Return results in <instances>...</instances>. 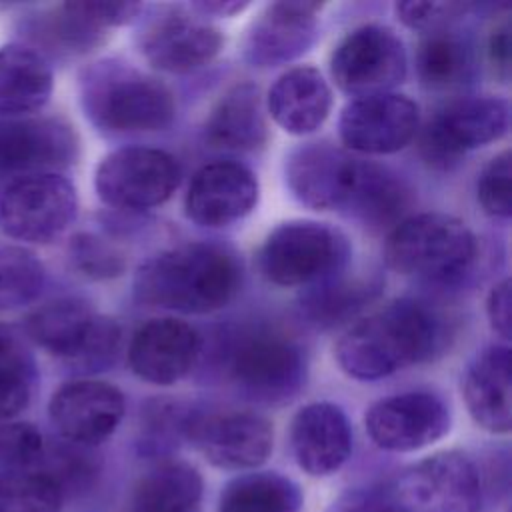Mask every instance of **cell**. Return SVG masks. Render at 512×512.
I'll use <instances>...</instances> for the list:
<instances>
[{
  "mask_svg": "<svg viewBox=\"0 0 512 512\" xmlns=\"http://www.w3.org/2000/svg\"><path fill=\"white\" fill-rule=\"evenodd\" d=\"M286 182L304 206L344 212L372 230L398 224L410 206V188L398 174L324 142L288 156Z\"/></svg>",
  "mask_w": 512,
  "mask_h": 512,
  "instance_id": "obj_1",
  "label": "cell"
},
{
  "mask_svg": "<svg viewBox=\"0 0 512 512\" xmlns=\"http://www.w3.org/2000/svg\"><path fill=\"white\" fill-rule=\"evenodd\" d=\"M444 324L416 300H396L356 322L336 344V360L354 380H380L432 358L444 344Z\"/></svg>",
  "mask_w": 512,
  "mask_h": 512,
  "instance_id": "obj_2",
  "label": "cell"
},
{
  "mask_svg": "<svg viewBox=\"0 0 512 512\" xmlns=\"http://www.w3.org/2000/svg\"><path fill=\"white\" fill-rule=\"evenodd\" d=\"M242 266L236 254L210 242L182 244L148 258L136 272L134 294L142 304L182 314H206L238 292Z\"/></svg>",
  "mask_w": 512,
  "mask_h": 512,
  "instance_id": "obj_3",
  "label": "cell"
},
{
  "mask_svg": "<svg viewBox=\"0 0 512 512\" xmlns=\"http://www.w3.org/2000/svg\"><path fill=\"white\" fill-rule=\"evenodd\" d=\"M80 104L86 118L108 134L158 132L176 116L174 96L164 82L116 58L84 68Z\"/></svg>",
  "mask_w": 512,
  "mask_h": 512,
  "instance_id": "obj_4",
  "label": "cell"
},
{
  "mask_svg": "<svg viewBox=\"0 0 512 512\" xmlns=\"http://www.w3.org/2000/svg\"><path fill=\"white\" fill-rule=\"evenodd\" d=\"M224 372L244 398L280 406L304 388L306 354L286 332L266 326L246 328L228 340Z\"/></svg>",
  "mask_w": 512,
  "mask_h": 512,
  "instance_id": "obj_5",
  "label": "cell"
},
{
  "mask_svg": "<svg viewBox=\"0 0 512 512\" xmlns=\"http://www.w3.org/2000/svg\"><path fill=\"white\" fill-rule=\"evenodd\" d=\"M476 256L472 230L456 216L424 212L400 220L386 240L392 270L428 282L460 278Z\"/></svg>",
  "mask_w": 512,
  "mask_h": 512,
  "instance_id": "obj_6",
  "label": "cell"
},
{
  "mask_svg": "<svg viewBox=\"0 0 512 512\" xmlns=\"http://www.w3.org/2000/svg\"><path fill=\"white\" fill-rule=\"evenodd\" d=\"M28 336L46 352L82 370H102L120 348V328L80 298H58L26 320Z\"/></svg>",
  "mask_w": 512,
  "mask_h": 512,
  "instance_id": "obj_7",
  "label": "cell"
},
{
  "mask_svg": "<svg viewBox=\"0 0 512 512\" xmlns=\"http://www.w3.org/2000/svg\"><path fill=\"white\" fill-rule=\"evenodd\" d=\"M348 256L350 246L336 228L312 220H290L268 234L258 252V266L272 284L312 286L336 276Z\"/></svg>",
  "mask_w": 512,
  "mask_h": 512,
  "instance_id": "obj_8",
  "label": "cell"
},
{
  "mask_svg": "<svg viewBox=\"0 0 512 512\" xmlns=\"http://www.w3.org/2000/svg\"><path fill=\"white\" fill-rule=\"evenodd\" d=\"M396 512H480L482 474L462 452H438L386 484Z\"/></svg>",
  "mask_w": 512,
  "mask_h": 512,
  "instance_id": "obj_9",
  "label": "cell"
},
{
  "mask_svg": "<svg viewBox=\"0 0 512 512\" xmlns=\"http://www.w3.org/2000/svg\"><path fill=\"white\" fill-rule=\"evenodd\" d=\"M76 210V190L58 172L20 176L6 186L0 198L4 232L28 244L58 238L74 222Z\"/></svg>",
  "mask_w": 512,
  "mask_h": 512,
  "instance_id": "obj_10",
  "label": "cell"
},
{
  "mask_svg": "<svg viewBox=\"0 0 512 512\" xmlns=\"http://www.w3.org/2000/svg\"><path fill=\"white\" fill-rule=\"evenodd\" d=\"M180 182L176 158L158 148L128 146L108 154L96 168L94 188L102 202L122 210L164 204Z\"/></svg>",
  "mask_w": 512,
  "mask_h": 512,
  "instance_id": "obj_11",
  "label": "cell"
},
{
  "mask_svg": "<svg viewBox=\"0 0 512 512\" xmlns=\"http://www.w3.org/2000/svg\"><path fill=\"white\" fill-rule=\"evenodd\" d=\"M330 74L336 86L352 98L388 94L406 76L404 44L386 26H360L334 48Z\"/></svg>",
  "mask_w": 512,
  "mask_h": 512,
  "instance_id": "obj_12",
  "label": "cell"
},
{
  "mask_svg": "<svg viewBox=\"0 0 512 512\" xmlns=\"http://www.w3.org/2000/svg\"><path fill=\"white\" fill-rule=\"evenodd\" d=\"M136 42L148 64L182 74L214 60L222 48V34L190 6H168L146 18Z\"/></svg>",
  "mask_w": 512,
  "mask_h": 512,
  "instance_id": "obj_13",
  "label": "cell"
},
{
  "mask_svg": "<svg viewBox=\"0 0 512 512\" xmlns=\"http://www.w3.org/2000/svg\"><path fill=\"white\" fill-rule=\"evenodd\" d=\"M186 440L220 470H254L268 460L274 446L272 424L248 410L194 412Z\"/></svg>",
  "mask_w": 512,
  "mask_h": 512,
  "instance_id": "obj_14",
  "label": "cell"
},
{
  "mask_svg": "<svg viewBox=\"0 0 512 512\" xmlns=\"http://www.w3.org/2000/svg\"><path fill=\"white\" fill-rule=\"evenodd\" d=\"M510 126V104L498 96H470L442 108L422 134V152L432 164L448 168L480 146L500 140Z\"/></svg>",
  "mask_w": 512,
  "mask_h": 512,
  "instance_id": "obj_15",
  "label": "cell"
},
{
  "mask_svg": "<svg viewBox=\"0 0 512 512\" xmlns=\"http://www.w3.org/2000/svg\"><path fill=\"white\" fill-rule=\"evenodd\" d=\"M364 426L380 450L414 452L448 434L450 410L432 392H404L372 404Z\"/></svg>",
  "mask_w": 512,
  "mask_h": 512,
  "instance_id": "obj_16",
  "label": "cell"
},
{
  "mask_svg": "<svg viewBox=\"0 0 512 512\" xmlns=\"http://www.w3.org/2000/svg\"><path fill=\"white\" fill-rule=\"evenodd\" d=\"M420 110L402 94L354 98L344 106L338 122L342 142L362 154H390L402 150L418 132Z\"/></svg>",
  "mask_w": 512,
  "mask_h": 512,
  "instance_id": "obj_17",
  "label": "cell"
},
{
  "mask_svg": "<svg viewBox=\"0 0 512 512\" xmlns=\"http://www.w3.org/2000/svg\"><path fill=\"white\" fill-rule=\"evenodd\" d=\"M124 394L100 380H74L60 386L48 406L50 422L62 438L78 446H98L120 426Z\"/></svg>",
  "mask_w": 512,
  "mask_h": 512,
  "instance_id": "obj_18",
  "label": "cell"
},
{
  "mask_svg": "<svg viewBox=\"0 0 512 512\" xmlns=\"http://www.w3.org/2000/svg\"><path fill=\"white\" fill-rule=\"evenodd\" d=\"M78 154L74 130L58 118L0 120V176L48 174L70 166Z\"/></svg>",
  "mask_w": 512,
  "mask_h": 512,
  "instance_id": "obj_19",
  "label": "cell"
},
{
  "mask_svg": "<svg viewBox=\"0 0 512 512\" xmlns=\"http://www.w3.org/2000/svg\"><path fill=\"white\" fill-rule=\"evenodd\" d=\"M320 2L282 0L268 4L252 22L244 40V58L256 68L296 60L318 34Z\"/></svg>",
  "mask_w": 512,
  "mask_h": 512,
  "instance_id": "obj_20",
  "label": "cell"
},
{
  "mask_svg": "<svg viewBox=\"0 0 512 512\" xmlns=\"http://www.w3.org/2000/svg\"><path fill=\"white\" fill-rule=\"evenodd\" d=\"M200 336L184 320L152 318L132 336L128 362L132 372L150 384H176L196 364Z\"/></svg>",
  "mask_w": 512,
  "mask_h": 512,
  "instance_id": "obj_21",
  "label": "cell"
},
{
  "mask_svg": "<svg viewBox=\"0 0 512 512\" xmlns=\"http://www.w3.org/2000/svg\"><path fill=\"white\" fill-rule=\"evenodd\" d=\"M258 202V180L238 162H212L202 166L186 194V216L208 228L242 220Z\"/></svg>",
  "mask_w": 512,
  "mask_h": 512,
  "instance_id": "obj_22",
  "label": "cell"
},
{
  "mask_svg": "<svg viewBox=\"0 0 512 512\" xmlns=\"http://www.w3.org/2000/svg\"><path fill=\"white\" fill-rule=\"evenodd\" d=\"M290 450L298 468L308 476H332L348 462L352 452L348 416L330 402L302 406L290 422Z\"/></svg>",
  "mask_w": 512,
  "mask_h": 512,
  "instance_id": "obj_23",
  "label": "cell"
},
{
  "mask_svg": "<svg viewBox=\"0 0 512 512\" xmlns=\"http://www.w3.org/2000/svg\"><path fill=\"white\" fill-rule=\"evenodd\" d=\"M512 356L508 344H492L476 354L464 374L462 394L474 422L488 432L512 428Z\"/></svg>",
  "mask_w": 512,
  "mask_h": 512,
  "instance_id": "obj_24",
  "label": "cell"
},
{
  "mask_svg": "<svg viewBox=\"0 0 512 512\" xmlns=\"http://www.w3.org/2000/svg\"><path fill=\"white\" fill-rule=\"evenodd\" d=\"M332 108V90L320 70L296 66L284 72L268 92L274 122L294 136L316 132Z\"/></svg>",
  "mask_w": 512,
  "mask_h": 512,
  "instance_id": "obj_25",
  "label": "cell"
},
{
  "mask_svg": "<svg viewBox=\"0 0 512 512\" xmlns=\"http://www.w3.org/2000/svg\"><path fill=\"white\" fill-rule=\"evenodd\" d=\"M206 142L224 150H256L268 138L262 98L254 84L230 88L212 108L206 126Z\"/></svg>",
  "mask_w": 512,
  "mask_h": 512,
  "instance_id": "obj_26",
  "label": "cell"
},
{
  "mask_svg": "<svg viewBox=\"0 0 512 512\" xmlns=\"http://www.w3.org/2000/svg\"><path fill=\"white\" fill-rule=\"evenodd\" d=\"M52 94V70L34 50L0 48V116L20 118L40 110Z\"/></svg>",
  "mask_w": 512,
  "mask_h": 512,
  "instance_id": "obj_27",
  "label": "cell"
},
{
  "mask_svg": "<svg viewBox=\"0 0 512 512\" xmlns=\"http://www.w3.org/2000/svg\"><path fill=\"white\" fill-rule=\"evenodd\" d=\"M204 494L202 474L188 462L162 460L140 476L132 490V512H194Z\"/></svg>",
  "mask_w": 512,
  "mask_h": 512,
  "instance_id": "obj_28",
  "label": "cell"
},
{
  "mask_svg": "<svg viewBox=\"0 0 512 512\" xmlns=\"http://www.w3.org/2000/svg\"><path fill=\"white\" fill-rule=\"evenodd\" d=\"M300 486L278 472H244L232 478L218 496L216 512H300Z\"/></svg>",
  "mask_w": 512,
  "mask_h": 512,
  "instance_id": "obj_29",
  "label": "cell"
},
{
  "mask_svg": "<svg viewBox=\"0 0 512 512\" xmlns=\"http://www.w3.org/2000/svg\"><path fill=\"white\" fill-rule=\"evenodd\" d=\"M416 68L422 84L432 90L462 86L472 76V48L462 36L450 30L430 32L418 46Z\"/></svg>",
  "mask_w": 512,
  "mask_h": 512,
  "instance_id": "obj_30",
  "label": "cell"
},
{
  "mask_svg": "<svg viewBox=\"0 0 512 512\" xmlns=\"http://www.w3.org/2000/svg\"><path fill=\"white\" fill-rule=\"evenodd\" d=\"M380 290L378 280L370 278H328L312 284L302 296V312L318 326H336L356 316Z\"/></svg>",
  "mask_w": 512,
  "mask_h": 512,
  "instance_id": "obj_31",
  "label": "cell"
},
{
  "mask_svg": "<svg viewBox=\"0 0 512 512\" xmlns=\"http://www.w3.org/2000/svg\"><path fill=\"white\" fill-rule=\"evenodd\" d=\"M36 366L16 330L0 326V422L20 414L32 396Z\"/></svg>",
  "mask_w": 512,
  "mask_h": 512,
  "instance_id": "obj_32",
  "label": "cell"
},
{
  "mask_svg": "<svg viewBox=\"0 0 512 512\" xmlns=\"http://www.w3.org/2000/svg\"><path fill=\"white\" fill-rule=\"evenodd\" d=\"M64 488L46 470L0 474V512H60Z\"/></svg>",
  "mask_w": 512,
  "mask_h": 512,
  "instance_id": "obj_33",
  "label": "cell"
},
{
  "mask_svg": "<svg viewBox=\"0 0 512 512\" xmlns=\"http://www.w3.org/2000/svg\"><path fill=\"white\" fill-rule=\"evenodd\" d=\"M44 266L26 248L0 246V310L32 302L44 286Z\"/></svg>",
  "mask_w": 512,
  "mask_h": 512,
  "instance_id": "obj_34",
  "label": "cell"
},
{
  "mask_svg": "<svg viewBox=\"0 0 512 512\" xmlns=\"http://www.w3.org/2000/svg\"><path fill=\"white\" fill-rule=\"evenodd\" d=\"M190 414L192 410H184L182 406L172 402H156L148 406L140 436L142 452L158 456L166 448L178 444L180 438H186Z\"/></svg>",
  "mask_w": 512,
  "mask_h": 512,
  "instance_id": "obj_35",
  "label": "cell"
},
{
  "mask_svg": "<svg viewBox=\"0 0 512 512\" xmlns=\"http://www.w3.org/2000/svg\"><path fill=\"white\" fill-rule=\"evenodd\" d=\"M42 434L28 422H0V474L28 470L42 458Z\"/></svg>",
  "mask_w": 512,
  "mask_h": 512,
  "instance_id": "obj_36",
  "label": "cell"
},
{
  "mask_svg": "<svg viewBox=\"0 0 512 512\" xmlns=\"http://www.w3.org/2000/svg\"><path fill=\"white\" fill-rule=\"evenodd\" d=\"M478 202L494 218L512 214V156L510 150L494 156L478 178Z\"/></svg>",
  "mask_w": 512,
  "mask_h": 512,
  "instance_id": "obj_37",
  "label": "cell"
},
{
  "mask_svg": "<svg viewBox=\"0 0 512 512\" xmlns=\"http://www.w3.org/2000/svg\"><path fill=\"white\" fill-rule=\"evenodd\" d=\"M70 258L82 274L98 280L120 276L126 268L124 256L112 244L88 232L72 238Z\"/></svg>",
  "mask_w": 512,
  "mask_h": 512,
  "instance_id": "obj_38",
  "label": "cell"
},
{
  "mask_svg": "<svg viewBox=\"0 0 512 512\" xmlns=\"http://www.w3.org/2000/svg\"><path fill=\"white\" fill-rule=\"evenodd\" d=\"M468 10V4L464 2H396L394 12L398 20L412 28V30H424V32H438L448 30L454 20L464 16Z\"/></svg>",
  "mask_w": 512,
  "mask_h": 512,
  "instance_id": "obj_39",
  "label": "cell"
},
{
  "mask_svg": "<svg viewBox=\"0 0 512 512\" xmlns=\"http://www.w3.org/2000/svg\"><path fill=\"white\" fill-rule=\"evenodd\" d=\"M70 6L86 22H90L100 30L122 26L134 20L144 10V4L140 2H110V0H80V2H70Z\"/></svg>",
  "mask_w": 512,
  "mask_h": 512,
  "instance_id": "obj_40",
  "label": "cell"
},
{
  "mask_svg": "<svg viewBox=\"0 0 512 512\" xmlns=\"http://www.w3.org/2000/svg\"><path fill=\"white\" fill-rule=\"evenodd\" d=\"M328 512H396L388 486H362L342 492L328 508Z\"/></svg>",
  "mask_w": 512,
  "mask_h": 512,
  "instance_id": "obj_41",
  "label": "cell"
},
{
  "mask_svg": "<svg viewBox=\"0 0 512 512\" xmlns=\"http://www.w3.org/2000/svg\"><path fill=\"white\" fill-rule=\"evenodd\" d=\"M512 298H510V278L500 280L488 294L486 312L492 330L502 338L510 340V326H512Z\"/></svg>",
  "mask_w": 512,
  "mask_h": 512,
  "instance_id": "obj_42",
  "label": "cell"
},
{
  "mask_svg": "<svg viewBox=\"0 0 512 512\" xmlns=\"http://www.w3.org/2000/svg\"><path fill=\"white\" fill-rule=\"evenodd\" d=\"M488 60L498 78L504 82L510 76V24L496 26L488 38Z\"/></svg>",
  "mask_w": 512,
  "mask_h": 512,
  "instance_id": "obj_43",
  "label": "cell"
},
{
  "mask_svg": "<svg viewBox=\"0 0 512 512\" xmlns=\"http://www.w3.org/2000/svg\"><path fill=\"white\" fill-rule=\"evenodd\" d=\"M194 12L200 16H234L242 10L248 8V2H238V0H200V2H190L188 4Z\"/></svg>",
  "mask_w": 512,
  "mask_h": 512,
  "instance_id": "obj_44",
  "label": "cell"
}]
</instances>
